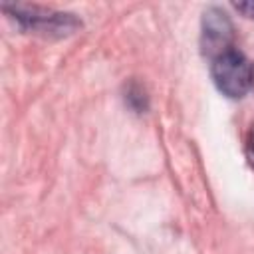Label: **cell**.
Here are the masks:
<instances>
[{
  "label": "cell",
  "instance_id": "7a4b0ae2",
  "mask_svg": "<svg viewBox=\"0 0 254 254\" xmlns=\"http://www.w3.org/2000/svg\"><path fill=\"white\" fill-rule=\"evenodd\" d=\"M4 12L10 14V18H14L24 30H32L36 34L42 36H67L73 30H77L81 26V22L73 16V14H65V12H52L40 6H22V4H14L2 6Z\"/></svg>",
  "mask_w": 254,
  "mask_h": 254
},
{
  "label": "cell",
  "instance_id": "8992f818",
  "mask_svg": "<svg viewBox=\"0 0 254 254\" xmlns=\"http://www.w3.org/2000/svg\"><path fill=\"white\" fill-rule=\"evenodd\" d=\"M234 8H236L242 16H246V18H254V2H236Z\"/></svg>",
  "mask_w": 254,
  "mask_h": 254
},
{
  "label": "cell",
  "instance_id": "3957f363",
  "mask_svg": "<svg viewBox=\"0 0 254 254\" xmlns=\"http://www.w3.org/2000/svg\"><path fill=\"white\" fill-rule=\"evenodd\" d=\"M234 48V26L230 22V16L218 8L210 6L202 14L200 22V52L210 62L224 52Z\"/></svg>",
  "mask_w": 254,
  "mask_h": 254
},
{
  "label": "cell",
  "instance_id": "277c9868",
  "mask_svg": "<svg viewBox=\"0 0 254 254\" xmlns=\"http://www.w3.org/2000/svg\"><path fill=\"white\" fill-rule=\"evenodd\" d=\"M125 103H127L133 111H137V113H141V111L147 109V105H149L147 93H145V89H143L137 81H131V83L127 85V89H125Z\"/></svg>",
  "mask_w": 254,
  "mask_h": 254
},
{
  "label": "cell",
  "instance_id": "6da1fadb",
  "mask_svg": "<svg viewBox=\"0 0 254 254\" xmlns=\"http://www.w3.org/2000/svg\"><path fill=\"white\" fill-rule=\"evenodd\" d=\"M210 73L216 89L230 97L240 99L248 93L254 79V65L238 50H228L210 62Z\"/></svg>",
  "mask_w": 254,
  "mask_h": 254
},
{
  "label": "cell",
  "instance_id": "5b68a950",
  "mask_svg": "<svg viewBox=\"0 0 254 254\" xmlns=\"http://www.w3.org/2000/svg\"><path fill=\"white\" fill-rule=\"evenodd\" d=\"M244 155L248 161V167L254 171V123L250 125L248 133H246V141H244Z\"/></svg>",
  "mask_w": 254,
  "mask_h": 254
},
{
  "label": "cell",
  "instance_id": "52a82bcc",
  "mask_svg": "<svg viewBox=\"0 0 254 254\" xmlns=\"http://www.w3.org/2000/svg\"><path fill=\"white\" fill-rule=\"evenodd\" d=\"M252 89H254V79H252Z\"/></svg>",
  "mask_w": 254,
  "mask_h": 254
}]
</instances>
